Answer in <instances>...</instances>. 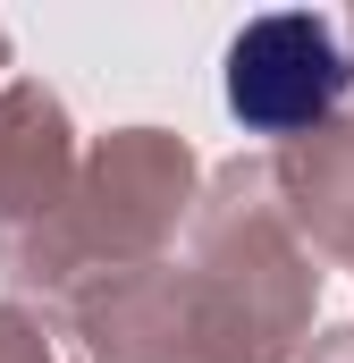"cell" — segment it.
<instances>
[{
	"instance_id": "1",
	"label": "cell",
	"mask_w": 354,
	"mask_h": 363,
	"mask_svg": "<svg viewBox=\"0 0 354 363\" xmlns=\"http://www.w3.org/2000/svg\"><path fill=\"white\" fill-rule=\"evenodd\" d=\"M346 51H338V26L329 17H304V9H278L253 17L236 43H228V110L262 135H295L312 118L338 110L346 93Z\"/></svg>"
}]
</instances>
